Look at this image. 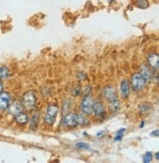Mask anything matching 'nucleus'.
<instances>
[{
  "label": "nucleus",
  "mask_w": 159,
  "mask_h": 163,
  "mask_svg": "<svg viewBox=\"0 0 159 163\" xmlns=\"http://www.w3.org/2000/svg\"><path fill=\"white\" fill-rule=\"evenodd\" d=\"M37 103V95L33 91H29L24 93V95L22 97V107H24L25 109L31 110L36 106Z\"/></svg>",
  "instance_id": "f257e3e1"
},
{
  "label": "nucleus",
  "mask_w": 159,
  "mask_h": 163,
  "mask_svg": "<svg viewBox=\"0 0 159 163\" xmlns=\"http://www.w3.org/2000/svg\"><path fill=\"white\" fill-rule=\"evenodd\" d=\"M131 83H132V87L134 90L136 91H140L145 87L146 82L145 79H143V77L141 75V73H136L132 76Z\"/></svg>",
  "instance_id": "f03ea898"
},
{
  "label": "nucleus",
  "mask_w": 159,
  "mask_h": 163,
  "mask_svg": "<svg viewBox=\"0 0 159 163\" xmlns=\"http://www.w3.org/2000/svg\"><path fill=\"white\" fill-rule=\"evenodd\" d=\"M93 97L91 95H87L86 96H83V100H82V104L81 108L82 111L84 114H91L93 113Z\"/></svg>",
  "instance_id": "7ed1b4c3"
},
{
  "label": "nucleus",
  "mask_w": 159,
  "mask_h": 163,
  "mask_svg": "<svg viewBox=\"0 0 159 163\" xmlns=\"http://www.w3.org/2000/svg\"><path fill=\"white\" fill-rule=\"evenodd\" d=\"M58 107L56 105H49L46 113H45V116H44V121L47 124L51 125L54 123L56 119V116H57V113H58Z\"/></svg>",
  "instance_id": "20e7f679"
},
{
  "label": "nucleus",
  "mask_w": 159,
  "mask_h": 163,
  "mask_svg": "<svg viewBox=\"0 0 159 163\" xmlns=\"http://www.w3.org/2000/svg\"><path fill=\"white\" fill-rule=\"evenodd\" d=\"M103 95L109 101V103L118 101L116 88L114 87H106L103 90Z\"/></svg>",
  "instance_id": "39448f33"
},
{
  "label": "nucleus",
  "mask_w": 159,
  "mask_h": 163,
  "mask_svg": "<svg viewBox=\"0 0 159 163\" xmlns=\"http://www.w3.org/2000/svg\"><path fill=\"white\" fill-rule=\"evenodd\" d=\"M63 124L66 127H75V126L79 125L77 115L72 114V113L65 115V117L63 118Z\"/></svg>",
  "instance_id": "423d86ee"
},
{
  "label": "nucleus",
  "mask_w": 159,
  "mask_h": 163,
  "mask_svg": "<svg viewBox=\"0 0 159 163\" xmlns=\"http://www.w3.org/2000/svg\"><path fill=\"white\" fill-rule=\"evenodd\" d=\"M93 113L97 117H102L105 114V106L102 101H97L93 103Z\"/></svg>",
  "instance_id": "0eeeda50"
},
{
  "label": "nucleus",
  "mask_w": 159,
  "mask_h": 163,
  "mask_svg": "<svg viewBox=\"0 0 159 163\" xmlns=\"http://www.w3.org/2000/svg\"><path fill=\"white\" fill-rule=\"evenodd\" d=\"M10 95L8 92L0 93V110H5L9 107Z\"/></svg>",
  "instance_id": "6e6552de"
},
{
  "label": "nucleus",
  "mask_w": 159,
  "mask_h": 163,
  "mask_svg": "<svg viewBox=\"0 0 159 163\" xmlns=\"http://www.w3.org/2000/svg\"><path fill=\"white\" fill-rule=\"evenodd\" d=\"M147 62L148 64L150 65V67H152L153 69H158L159 66V57H158V54L156 53H151L148 55L147 57Z\"/></svg>",
  "instance_id": "1a4fd4ad"
},
{
  "label": "nucleus",
  "mask_w": 159,
  "mask_h": 163,
  "mask_svg": "<svg viewBox=\"0 0 159 163\" xmlns=\"http://www.w3.org/2000/svg\"><path fill=\"white\" fill-rule=\"evenodd\" d=\"M121 95L124 98H128L130 95V83L127 80H124L121 83Z\"/></svg>",
  "instance_id": "9d476101"
},
{
  "label": "nucleus",
  "mask_w": 159,
  "mask_h": 163,
  "mask_svg": "<svg viewBox=\"0 0 159 163\" xmlns=\"http://www.w3.org/2000/svg\"><path fill=\"white\" fill-rule=\"evenodd\" d=\"M15 120L19 124H27L29 122V116L24 112H19L17 114H15Z\"/></svg>",
  "instance_id": "9b49d317"
},
{
  "label": "nucleus",
  "mask_w": 159,
  "mask_h": 163,
  "mask_svg": "<svg viewBox=\"0 0 159 163\" xmlns=\"http://www.w3.org/2000/svg\"><path fill=\"white\" fill-rule=\"evenodd\" d=\"M21 110H22V104H20V103H18V102L13 103V104L9 107V111L14 115L17 114V113H19V112H21Z\"/></svg>",
  "instance_id": "f8f14e48"
},
{
  "label": "nucleus",
  "mask_w": 159,
  "mask_h": 163,
  "mask_svg": "<svg viewBox=\"0 0 159 163\" xmlns=\"http://www.w3.org/2000/svg\"><path fill=\"white\" fill-rule=\"evenodd\" d=\"M9 75H10V72L7 67L0 68V79L1 80H6V79H8Z\"/></svg>",
  "instance_id": "ddd939ff"
},
{
  "label": "nucleus",
  "mask_w": 159,
  "mask_h": 163,
  "mask_svg": "<svg viewBox=\"0 0 159 163\" xmlns=\"http://www.w3.org/2000/svg\"><path fill=\"white\" fill-rule=\"evenodd\" d=\"M141 75L143 77V79L145 80V82L149 81V79H150V77H151V74H150L149 70H148V69L145 68V67H142V72H141Z\"/></svg>",
  "instance_id": "4468645a"
},
{
  "label": "nucleus",
  "mask_w": 159,
  "mask_h": 163,
  "mask_svg": "<svg viewBox=\"0 0 159 163\" xmlns=\"http://www.w3.org/2000/svg\"><path fill=\"white\" fill-rule=\"evenodd\" d=\"M152 157L153 156H152L151 152H146V153L143 155V157H142V161L145 163H149L152 160Z\"/></svg>",
  "instance_id": "2eb2a0df"
},
{
  "label": "nucleus",
  "mask_w": 159,
  "mask_h": 163,
  "mask_svg": "<svg viewBox=\"0 0 159 163\" xmlns=\"http://www.w3.org/2000/svg\"><path fill=\"white\" fill-rule=\"evenodd\" d=\"M77 119H78V124H87V119L86 118L84 115H81V114H78L77 115Z\"/></svg>",
  "instance_id": "dca6fc26"
},
{
  "label": "nucleus",
  "mask_w": 159,
  "mask_h": 163,
  "mask_svg": "<svg viewBox=\"0 0 159 163\" xmlns=\"http://www.w3.org/2000/svg\"><path fill=\"white\" fill-rule=\"evenodd\" d=\"M76 147L83 149H89V146L86 144V142H78V144H76Z\"/></svg>",
  "instance_id": "f3484780"
},
{
  "label": "nucleus",
  "mask_w": 159,
  "mask_h": 163,
  "mask_svg": "<svg viewBox=\"0 0 159 163\" xmlns=\"http://www.w3.org/2000/svg\"><path fill=\"white\" fill-rule=\"evenodd\" d=\"M125 129H120L118 132H117V135H116V137H115V140L116 141H120L122 138H123V136H124V133H125Z\"/></svg>",
  "instance_id": "a211bd4d"
},
{
  "label": "nucleus",
  "mask_w": 159,
  "mask_h": 163,
  "mask_svg": "<svg viewBox=\"0 0 159 163\" xmlns=\"http://www.w3.org/2000/svg\"><path fill=\"white\" fill-rule=\"evenodd\" d=\"M37 119H38V113L33 115V121H32V127H33V125H37Z\"/></svg>",
  "instance_id": "6ab92c4d"
},
{
  "label": "nucleus",
  "mask_w": 159,
  "mask_h": 163,
  "mask_svg": "<svg viewBox=\"0 0 159 163\" xmlns=\"http://www.w3.org/2000/svg\"><path fill=\"white\" fill-rule=\"evenodd\" d=\"M151 136H155V137H158V131L156 130L155 132H152V133H151Z\"/></svg>",
  "instance_id": "aec40b11"
},
{
  "label": "nucleus",
  "mask_w": 159,
  "mask_h": 163,
  "mask_svg": "<svg viewBox=\"0 0 159 163\" xmlns=\"http://www.w3.org/2000/svg\"><path fill=\"white\" fill-rule=\"evenodd\" d=\"M2 91H3V85H2V83L0 82V93L2 92Z\"/></svg>",
  "instance_id": "412c9836"
}]
</instances>
